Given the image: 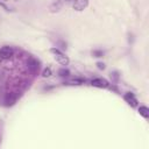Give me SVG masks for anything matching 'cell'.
I'll use <instances>...</instances> for the list:
<instances>
[{
    "label": "cell",
    "instance_id": "cell-1",
    "mask_svg": "<svg viewBox=\"0 0 149 149\" xmlns=\"http://www.w3.org/2000/svg\"><path fill=\"white\" fill-rule=\"evenodd\" d=\"M50 52L54 55V57H55V59L61 64V65H64V66H66L69 63H70V59H69V57L64 54V52H62L59 49H57V48H51L50 49Z\"/></svg>",
    "mask_w": 149,
    "mask_h": 149
},
{
    "label": "cell",
    "instance_id": "cell-2",
    "mask_svg": "<svg viewBox=\"0 0 149 149\" xmlns=\"http://www.w3.org/2000/svg\"><path fill=\"white\" fill-rule=\"evenodd\" d=\"M14 55V49L12 47H8V45H5L2 48H0V59L2 61H7V59H10Z\"/></svg>",
    "mask_w": 149,
    "mask_h": 149
},
{
    "label": "cell",
    "instance_id": "cell-3",
    "mask_svg": "<svg viewBox=\"0 0 149 149\" xmlns=\"http://www.w3.org/2000/svg\"><path fill=\"white\" fill-rule=\"evenodd\" d=\"M88 6V0H72V8L77 12H83Z\"/></svg>",
    "mask_w": 149,
    "mask_h": 149
},
{
    "label": "cell",
    "instance_id": "cell-4",
    "mask_svg": "<svg viewBox=\"0 0 149 149\" xmlns=\"http://www.w3.org/2000/svg\"><path fill=\"white\" fill-rule=\"evenodd\" d=\"M91 85L94 86V87H99V88H107V87H109L108 80H106L104 78H94L93 80H91Z\"/></svg>",
    "mask_w": 149,
    "mask_h": 149
},
{
    "label": "cell",
    "instance_id": "cell-5",
    "mask_svg": "<svg viewBox=\"0 0 149 149\" xmlns=\"http://www.w3.org/2000/svg\"><path fill=\"white\" fill-rule=\"evenodd\" d=\"M123 99H125L132 107H136V106H137V99H136V97L134 95V93L127 92V93L123 95Z\"/></svg>",
    "mask_w": 149,
    "mask_h": 149
},
{
    "label": "cell",
    "instance_id": "cell-6",
    "mask_svg": "<svg viewBox=\"0 0 149 149\" xmlns=\"http://www.w3.org/2000/svg\"><path fill=\"white\" fill-rule=\"evenodd\" d=\"M62 7H63V2L61 0H56L49 6V12L50 13H58L62 9Z\"/></svg>",
    "mask_w": 149,
    "mask_h": 149
},
{
    "label": "cell",
    "instance_id": "cell-7",
    "mask_svg": "<svg viewBox=\"0 0 149 149\" xmlns=\"http://www.w3.org/2000/svg\"><path fill=\"white\" fill-rule=\"evenodd\" d=\"M38 68H40L38 62H37L35 58H30V59L28 61V69H29L31 72H37V71H38Z\"/></svg>",
    "mask_w": 149,
    "mask_h": 149
},
{
    "label": "cell",
    "instance_id": "cell-8",
    "mask_svg": "<svg viewBox=\"0 0 149 149\" xmlns=\"http://www.w3.org/2000/svg\"><path fill=\"white\" fill-rule=\"evenodd\" d=\"M139 113H140V115H142L143 118L147 119L149 116V108L147 106H140L139 107Z\"/></svg>",
    "mask_w": 149,
    "mask_h": 149
},
{
    "label": "cell",
    "instance_id": "cell-9",
    "mask_svg": "<svg viewBox=\"0 0 149 149\" xmlns=\"http://www.w3.org/2000/svg\"><path fill=\"white\" fill-rule=\"evenodd\" d=\"M84 83H85V80L80 79V78H74V79H71L68 81V84H71V85H81Z\"/></svg>",
    "mask_w": 149,
    "mask_h": 149
},
{
    "label": "cell",
    "instance_id": "cell-10",
    "mask_svg": "<svg viewBox=\"0 0 149 149\" xmlns=\"http://www.w3.org/2000/svg\"><path fill=\"white\" fill-rule=\"evenodd\" d=\"M51 74H52V71H51L50 68H45V69L42 71V77H43V78H49Z\"/></svg>",
    "mask_w": 149,
    "mask_h": 149
},
{
    "label": "cell",
    "instance_id": "cell-11",
    "mask_svg": "<svg viewBox=\"0 0 149 149\" xmlns=\"http://www.w3.org/2000/svg\"><path fill=\"white\" fill-rule=\"evenodd\" d=\"M58 74H59L61 77H69L70 71L66 70L65 68H63V69H59V70H58Z\"/></svg>",
    "mask_w": 149,
    "mask_h": 149
},
{
    "label": "cell",
    "instance_id": "cell-12",
    "mask_svg": "<svg viewBox=\"0 0 149 149\" xmlns=\"http://www.w3.org/2000/svg\"><path fill=\"white\" fill-rule=\"evenodd\" d=\"M92 55H93V57H102L104 56V51L102 50H93Z\"/></svg>",
    "mask_w": 149,
    "mask_h": 149
},
{
    "label": "cell",
    "instance_id": "cell-13",
    "mask_svg": "<svg viewBox=\"0 0 149 149\" xmlns=\"http://www.w3.org/2000/svg\"><path fill=\"white\" fill-rule=\"evenodd\" d=\"M97 66H98V69H100V70H104V69H105V64L101 63V62H98V63H97Z\"/></svg>",
    "mask_w": 149,
    "mask_h": 149
},
{
    "label": "cell",
    "instance_id": "cell-14",
    "mask_svg": "<svg viewBox=\"0 0 149 149\" xmlns=\"http://www.w3.org/2000/svg\"><path fill=\"white\" fill-rule=\"evenodd\" d=\"M65 1H72V0H65Z\"/></svg>",
    "mask_w": 149,
    "mask_h": 149
},
{
    "label": "cell",
    "instance_id": "cell-15",
    "mask_svg": "<svg viewBox=\"0 0 149 149\" xmlns=\"http://www.w3.org/2000/svg\"><path fill=\"white\" fill-rule=\"evenodd\" d=\"M3 1H7V0H3Z\"/></svg>",
    "mask_w": 149,
    "mask_h": 149
}]
</instances>
